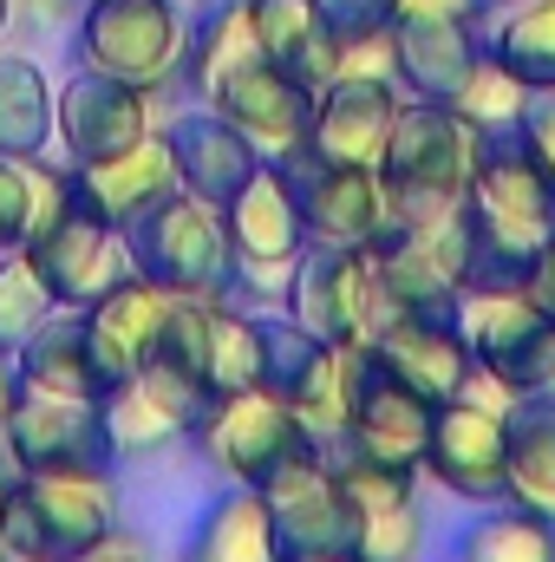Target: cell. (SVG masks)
Instances as JSON below:
<instances>
[{
	"instance_id": "obj_1",
	"label": "cell",
	"mask_w": 555,
	"mask_h": 562,
	"mask_svg": "<svg viewBox=\"0 0 555 562\" xmlns=\"http://www.w3.org/2000/svg\"><path fill=\"white\" fill-rule=\"evenodd\" d=\"M20 256L46 281L53 307H92L118 281L138 276L125 229H105L99 216H86L72 196V170H46L39 157H33V229H26Z\"/></svg>"
},
{
	"instance_id": "obj_2",
	"label": "cell",
	"mask_w": 555,
	"mask_h": 562,
	"mask_svg": "<svg viewBox=\"0 0 555 562\" xmlns=\"http://www.w3.org/2000/svg\"><path fill=\"white\" fill-rule=\"evenodd\" d=\"M7 550L26 562H79L118 530L112 471H20L0 491Z\"/></svg>"
},
{
	"instance_id": "obj_3",
	"label": "cell",
	"mask_w": 555,
	"mask_h": 562,
	"mask_svg": "<svg viewBox=\"0 0 555 562\" xmlns=\"http://www.w3.org/2000/svg\"><path fill=\"white\" fill-rule=\"evenodd\" d=\"M484 138L438 99H399L393 138L380 157L386 196L399 210V223H438L471 196V170H477Z\"/></svg>"
},
{
	"instance_id": "obj_4",
	"label": "cell",
	"mask_w": 555,
	"mask_h": 562,
	"mask_svg": "<svg viewBox=\"0 0 555 562\" xmlns=\"http://www.w3.org/2000/svg\"><path fill=\"white\" fill-rule=\"evenodd\" d=\"M457 327L471 340L477 380L503 400L550 393L555 386V314L530 288H477L457 294Z\"/></svg>"
},
{
	"instance_id": "obj_5",
	"label": "cell",
	"mask_w": 555,
	"mask_h": 562,
	"mask_svg": "<svg viewBox=\"0 0 555 562\" xmlns=\"http://www.w3.org/2000/svg\"><path fill=\"white\" fill-rule=\"evenodd\" d=\"M125 249H132V269L170 294H229L236 269V249H229V229H223V210L177 190L163 210H150L144 223L125 229Z\"/></svg>"
},
{
	"instance_id": "obj_6",
	"label": "cell",
	"mask_w": 555,
	"mask_h": 562,
	"mask_svg": "<svg viewBox=\"0 0 555 562\" xmlns=\"http://www.w3.org/2000/svg\"><path fill=\"white\" fill-rule=\"evenodd\" d=\"M196 451L229 477V484H269L281 464H294L301 451H320L301 419H294V406L281 400L275 386H249V393H223L203 425H196Z\"/></svg>"
},
{
	"instance_id": "obj_7",
	"label": "cell",
	"mask_w": 555,
	"mask_h": 562,
	"mask_svg": "<svg viewBox=\"0 0 555 562\" xmlns=\"http://www.w3.org/2000/svg\"><path fill=\"white\" fill-rule=\"evenodd\" d=\"M183 20L170 0H92L79 26V66L105 72L118 86H138L144 99L177 72Z\"/></svg>"
},
{
	"instance_id": "obj_8",
	"label": "cell",
	"mask_w": 555,
	"mask_h": 562,
	"mask_svg": "<svg viewBox=\"0 0 555 562\" xmlns=\"http://www.w3.org/2000/svg\"><path fill=\"white\" fill-rule=\"evenodd\" d=\"M287 307L294 321L327 340V347H366L386 301L373 276V249H333V243H307V256L294 262L287 281Z\"/></svg>"
},
{
	"instance_id": "obj_9",
	"label": "cell",
	"mask_w": 555,
	"mask_h": 562,
	"mask_svg": "<svg viewBox=\"0 0 555 562\" xmlns=\"http://www.w3.org/2000/svg\"><path fill=\"white\" fill-rule=\"evenodd\" d=\"M281 170H287V183H294V196H301L307 243L373 249L380 236L399 229V210H393L380 170H366V164H327V157H314V150H294Z\"/></svg>"
},
{
	"instance_id": "obj_10",
	"label": "cell",
	"mask_w": 555,
	"mask_h": 562,
	"mask_svg": "<svg viewBox=\"0 0 555 562\" xmlns=\"http://www.w3.org/2000/svg\"><path fill=\"white\" fill-rule=\"evenodd\" d=\"M0 431H7V451L20 471H112L105 400H66V393L13 386Z\"/></svg>"
},
{
	"instance_id": "obj_11",
	"label": "cell",
	"mask_w": 555,
	"mask_h": 562,
	"mask_svg": "<svg viewBox=\"0 0 555 562\" xmlns=\"http://www.w3.org/2000/svg\"><path fill=\"white\" fill-rule=\"evenodd\" d=\"M216 406V393L183 373V367H163L150 360L132 380H118L105 393V431H112V464H132V458H150L177 438H196L203 413Z\"/></svg>"
},
{
	"instance_id": "obj_12",
	"label": "cell",
	"mask_w": 555,
	"mask_h": 562,
	"mask_svg": "<svg viewBox=\"0 0 555 562\" xmlns=\"http://www.w3.org/2000/svg\"><path fill=\"white\" fill-rule=\"evenodd\" d=\"M209 112H223L242 138L262 150V164H287L294 150H307V132H314V92L294 86L281 66H269L262 53L236 59L229 72H216L203 86Z\"/></svg>"
},
{
	"instance_id": "obj_13",
	"label": "cell",
	"mask_w": 555,
	"mask_h": 562,
	"mask_svg": "<svg viewBox=\"0 0 555 562\" xmlns=\"http://www.w3.org/2000/svg\"><path fill=\"white\" fill-rule=\"evenodd\" d=\"M269 517H275V543L281 562H333L353 557V510L333 484L327 451H301L294 464H281L262 484Z\"/></svg>"
},
{
	"instance_id": "obj_14",
	"label": "cell",
	"mask_w": 555,
	"mask_h": 562,
	"mask_svg": "<svg viewBox=\"0 0 555 562\" xmlns=\"http://www.w3.org/2000/svg\"><path fill=\"white\" fill-rule=\"evenodd\" d=\"M503 406L510 400H477L457 393L431 413V438H424V471L464 497V504H503Z\"/></svg>"
},
{
	"instance_id": "obj_15",
	"label": "cell",
	"mask_w": 555,
	"mask_h": 562,
	"mask_svg": "<svg viewBox=\"0 0 555 562\" xmlns=\"http://www.w3.org/2000/svg\"><path fill=\"white\" fill-rule=\"evenodd\" d=\"M366 353H373L380 373H393L399 386H412L431 406L477 386V360H471V340H464L457 314H386L373 327Z\"/></svg>"
},
{
	"instance_id": "obj_16",
	"label": "cell",
	"mask_w": 555,
	"mask_h": 562,
	"mask_svg": "<svg viewBox=\"0 0 555 562\" xmlns=\"http://www.w3.org/2000/svg\"><path fill=\"white\" fill-rule=\"evenodd\" d=\"M183 190V170H177V150L170 132H150L118 157H99V164H72V196L86 216H99L105 229H132L150 210H163L170 196Z\"/></svg>"
},
{
	"instance_id": "obj_17",
	"label": "cell",
	"mask_w": 555,
	"mask_h": 562,
	"mask_svg": "<svg viewBox=\"0 0 555 562\" xmlns=\"http://www.w3.org/2000/svg\"><path fill=\"white\" fill-rule=\"evenodd\" d=\"M223 229H229L236 269L256 281L294 276V262L307 256V216H301V196H294V183H287L281 164H262L236 190V203L223 210Z\"/></svg>"
},
{
	"instance_id": "obj_18",
	"label": "cell",
	"mask_w": 555,
	"mask_h": 562,
	"mask_svg": "<svg viewBox=\"0 0 555 562\" xmlns=\"http://www.w3.org/2000/svg\"><path fill=\"white\" fill-rule=\"evenodd\" d=\"M393 119H399L393 79H380V72H340V79L314 99L307 150L327 157V164H366V170H380L386 138H393Z\"/></svg>"
},
{
	"instance_id": "obj_19",
	"label": "cell",
	"mask_w": 555,
	"mask_h": 562,
	"mask_svg": "<svg viewBox=\"0 0 555 562\" xmlns=\"http://www.w3.org/2000/svg\"><path fill=\"white\" fill-rule=\"evenodd\" d=\"M53 119H59V144H66L72 164H99V157H118V150H132L138 138H150L144 92L138 86L105 79V72H79V79H66Z\"/></svg>"
},
{
	"instance_id": "obj_20",
	"label": "cell",
	"mask_w": 555,
	"mask_h": 562,
	"mask_svg": "<svg viewBox=\"0 0 555 562\" xmlns=\"http://www.w3.org/2000/svg\"><path fill=\"white\" fill-rule=\"evenodd\" d=\"M477 216L490 223H510V229H536L555 236V177L550 164L517 138H490L477 150V170H471V196H464Z\"/></svg>"
},
{
	"instance_id": "obj_21",
	"label": "cell",
	"mask_w": 555,
	"mask_h": 562,
	"mask_svg": "<svg viewBox=\"0 0 555 562\" xmlns=\"http://www.w3.org/2000/svg\"><path fill=\"white\" fill-rule=\"evenodd\" d=\"M431 400H418L412 386H399L393 373L373 367V353H360V380H353V419H347V445L386 464H424V438H431Z\"/></svg>"
},
{
	"instance_id": "obj_22",
	"label": "cell",
	"mask_w": 555,
	"mask_h": 562,
	"mask_svg": "<svg viewBox=\"0 0 555 562\" xmlns=\"http://www.w3.org/2000/svg\"><path fill=\"white\" fill-rule=\"evenodd\" d=\"M170 301H177L170 288H157V281L132 276V281H118L105 301L79 307V314H86V340H92V360H99L105 386H118V380H132L138 367H150Z\"/></svg>"
},
{
	"instance_id": "obj_23",
	"label": "cell",
	"mask_w": 555,
	"mask_h": 562,
	"mask_svg": "<svg viewBox=\"0 0 555 562\" xmlns=\"http://www.w3.org/2000/svg\"><path fill=\"white\" fill-rule=\"evenodd\" d=\"M477 53H484L477 13H406L393 26V72L412 86V99L451 105V92L464 86Z\"/></svg>"
},
{
	"instance_id": "obj_24",
	"label": "cell",
	"mask_w": 555,
	"mask_h": 562,
	"mask_svg": "<svg viewBox=\"0 0 555 562\" xmlns=\"http://www.w3.org/2000/svg\"><path fill=\"white\" fill-rule=\"evenodd\" d=\"M249 20H256L262 59L281 66L294 86H307L314 99L340 79V40L314 0H249Z\"/></svg>"
},
{
	"instance_id": "obj_25",
	"label": "cell",
	"mask_w": 555,
	"mask_h": 562,
	"mask_svg": "<svg viewBox=\"0 0 555 562\" xmlns=\"http://www.w3.org/2000/svg\"><path fill=\"white\" fill-rule=\"evenodd\" d=\"M170 150H177L183 190L203 196V203H216V210H229L236 190L262 170V150L242 138L223 112H196V119H183V125L170 132Z\"/></svg>"
},
{
	"instance_id": "obj_26",
	"label": "cell",
	"mask_w": 555,
	"mask_h": 562,
	"mask_svg": "<svg viewBox=\"0 0 555 562\" xmlns=\"http://www.w3.org/2000/svg\"><path fill=\"white\" fill-rule=\"evenodd\" d=\"M13 380L33 386V393H66V400H105V373L92 360V340H86V314L79 307H53L46 327L13 353Z\"/></svg>"
},
{
	"instance_id": "obj_27",
	"label": "cell",
	"mask_w": 555,
	"mask_h": 562,
	"mask_svg": "<svg viewBox=\"0 0 555 562\" xmlns=\"http://www.w3.org/2000/svg\"><path fill=\"white\" fill-rule=\"evenodd\" d=\"M503 504L555 524V393H523L503 406Z\"/></svg>"
},
{
	"instance_id": "obj_28",
	"label": "cell",
	"mask_w": 555,
	"mask_h": 562,
	"mask_svg": "<svg viewBox=\"0 0 555 562\" xmlns=\"http://www.w3.org/2000/svg\"><path fill=\"white\" fill-rule=\"evenodd\" d=\"M360 353L366 347H314L307 353V367L281 386V400L294 406V419L301 431L320 445V451H333V445H347V419H353V380H360Z\"/></svg>"
},
{
	"instance_id": "obj_29",
	"label": "cell",
	"mask_w": 555,
	"mask_h": 562,
	"mask_svg": "<svg viewBox=\"0 0 555 562\" xmlns=\"http://www.w3.org/2000/svg\"><path fill=\"white\" fill-rule=\"evenodd\" d=\"M190 562H281L269 497H262L256 484H236V491H223V497L209 504V517L196 524Z\"/></svg>"
},
{
	"instance_id": "obj_30",
	"label": "cell",
	"mask_w": 555,
	"mask_h": 562,
	"mask_svg": "<svg viewBox=\"0 0 555 562\" xmlns=\"http://www.w3.org/2000/svg\"><path fill=\"white\" fill-rule=\"evenodd\" d=\"M530 105H536V92H530V86H523L497 53H490V46L477 53V66H471V72H464V86L451 92V112H457V119H464L484 144H490V138H517V132H523V119H530Z\"/></svg>"
},
{
	"instance_id": "obj_31",
	"label": "cell",
	"mask_w": 555,
	"mask_h": 562,
	"mask_svg": "<svg viewBox=\"0 0 555 562\" xmlns=\"http://www.w3.org/2000/svg\"><path fill=\"white\" fill-rule=\"evenodd\" d=\"M53 138V92L33 59H0V157L33 164Z\"/></svg>"
},
{
	"instance_id": "obj_32",
	"label": "cell",
	"mask_w": 555,
	"mask_h": 562,
	"mask_svg": "<svg viewBox=\"0 0 555 562\" xmlns=\"http://www.w3.org/2000/svg\"><path fill=\"white\" fill-rule=\"evenodd\" d=\"M340 40V72H380L393 79V26L399 0H314Z\"/></svg>"
},
{
	"instance_id": "obj_33",
	"label": "cell",
	"mask_w": 555,
	"mask_h": 562,
	"mask_svg": "<svg viewBox=\"0 0 555 562\" xmlns=\"http://www.w3.org/2000/svg\"><path fill=\"white\" fill-rule=\"evenodd\" d=\"M203 380L209 393H249V386H269V367H262V327L249 314H236L229 301H216L209 314V347H203Z\"/></svg>"
},
{
	"instance_id": "obj_34",
	"label": "cell",
	"mask_w": 555,
	"mask_h": 562,
	"mask_svg": "<svg viewBox=\"0 0 555 562\" xmlns=\"http://www.w3.org/2000/svg\"><path fill=\"white\" fill-rule=\"evenodd\" d=\"M457 562H555V524L523 504H503L457 537Z\"/></svg>"
},
{
	"instance_id": "obj_35",
	"label": "cell",
	"mask_w": 555,
	"mask_h": 562,
	"mask_svg": "<svg viewBox=\"0 0 555 562\" xmlns=\"http://www.w3.org/2000/svg\"><path fill=\"white\" fill-rule=\"evenodd\" d=\"M490 53L530 86V92H555V0H517L490 40Z\"/></svg>"
},
{
	"instance_id": "obj_36",
	"label": "cell",
	"mask_w": 555,
	"mask_h": 562,
	"mask_svg": "<svg viewBox=\"0 0 555 562\" xmlns=\"http://www.w3.org/2000/svg\"><path fill=\"white\" fill-rule=\"evenodd\" d=\"M46 314H53L46 281L33 276V262H26L20 249H7V256H0V353L13 360V353L46 327Z\"/></svg>"
},
{
	"instance_id": "obj_37",
	"label": "cell",
	"mask_w": 555,
	"mask_h": 562,
	"mask_svg": "<svg viewBox=\"0 0 555 562\" xmlns=\"http://www.w3.org/2000/svg\"><path fill=\"white\" fill-rule=\"evenodd\" d=\"M424 550V510L399 504V510H380V517H360L353 524V557L366 562H418Z\"/></svg>"
},
{
	"instance_id": "obj_38",
	"label": "cell",
	"mask_w": 555,
	"mask_h": 562,
	"mask_svg": "<svg viewBox=\"0 0 555 562\" xmlns=\"http://www.w3.org/2000/svg\"><path fill=\"white\" fill-rule=\"evenodd\" d=\"M33 229V164L0 157V256L20 249Z\"/></svg>"
},
{
	"instance_id": "obj_39",
	"label": "cell",
	"mask_w": 555,
	"mask_h": 562,
	"mask_svg": "<svg viewBox=\"0 0 555 562\" xmlns=\"http://www.w3.org/2000/svg\"><path fill=\"white\" fill-rule=\"evenodd\" d=\"M79 562H157V557L144 550L138 537H125V530H112V537H105L99 550H86V557H79Z\"/></svg>"
},
{
	"instance_id": "obj_40",
	"label": "cell",
	"mask_w": 555,
	"mask_h": 562,
	"mask_svg": "<svg viewBox=\"0 0 555 562\" xmlns=\"http://www.w3.org/2000/svg\"><path fill=\"white\" fill-rule=\"evenodd\" d=\"M530 294L555 314V236H550V249H543V262H536V276H530Z\"/></svg>"
},
{
	"instance_id": "obj_41",
	"label": "cell",
	"mask_w": 555,
	"mask_h": 562,
	"mask_svg": "<svg viewBox=\"0 0 555 562\" xmlns=\"http://www.w3.org/2000/svg\"><path fill=\"white\" fill-rule=\"evenodd\" d=\"M13 386H20V380H13V360L0 353V419H7V400H13Z\"/></svg>"
},
{
	"instance_id": "obj_42",
	"label": "cell",
	"mask_w": 555,
	"mask_h": 562,
	"mask_svg": "<svg viewBox=\"0 0 555 562\" xmlns=\"http://www.w3.org/2000/svg\"><path fill=\"white\" fill-rule=\"evenodd\" d=\"M0 562H20V557H13V550H7V530H0Z\"/></svg>"
},
{
	"instance_id": "obj_43",
	"label": "cell",
	"mask_w": 555,
	"mask_h": 562,
	"mask_svg": "<svg viewBox=\"0 0 555 562\" xmlns=\"http://www.w3.org/2000/svg\"><path fill=\"white\" fill-rule=\"evenodd\" d=\"M333 562H366V557H333Z\"/></svg>"
},
{
	"instance_id": "obj_44",
	"label": "cell",
	"mask_w": 555,
	"mask_h": 562,
	"mask_svg": "<svg viewBox=\"0 0 555 562\" xmlns=\"http://www.w3.org/2000/svg\"><path fill=\"white\" fill-rule=\"evenodd\" d=\"M0 26H7V0H0Z\"/></svg>"
},
{
	"instance_id": "obj_45",
	"label": "cell",
	"mask_w": 555,
	"mask_h": 562,
	"mask_svg": "<svg viewBox=\"0 0 555 562\" xmlns=\"http://www.w3.org/2000/svg\"><path fill=\"white\" fill-rule=\"evenodd\" d=\"M20 562H26V557H20Z\"/></svg>"
}]
</instances>
